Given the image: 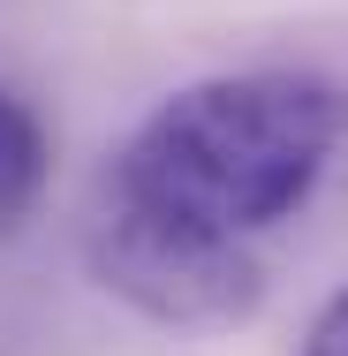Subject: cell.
<instances>
[{
  "instance_id": "cell-4",
  "label": "cell",
  "mask_w": 348,
  "mask_h": 356,
  "mask_svg": "<svg viewBox=\"0 0 348 356\" xmlns=\"http://www.w3.org/2000/svg\"><path fill=\"white\" fill-rule=\"evenodd\" d=\"M303 356H348V281L318 303V318H310V334H303Z\"/></svg>"
},
{
  "instance_id": "cell-3",
  "label": "cell",
  "mask_w": 348,
  "mask_h": 356,
  "mask_svg": "<svg viewBox=\"0 0 348 356\" xmlns=\"http://www.w3.org/2000/svg\"><path fill=\"white\" fill-rule=\"evenodd\" d=\"M46 175H53V137H46V122L31 114V99H15V91L0 83V235L38 213Z\"/></svg>"
},
{
  "instance_id": "cell-1",
  "label": "cell",
  "mask_w": 348,
  "mask_h": 356,
  "mask_svg": "<svg viewBox=\"0 0 348 356\" xmlns=\"http://www.w3.org/2000/svg\"><path fill=\"white\" fill-rule=\"evenodd\" d=\"M348 144V91L318 69L197 76L144 114L114 152L106 197L212 235H265L310 205Z\"/></svg>"
},
{
  "instance_id": "cell-2",
  "label": "cell",
  "mask_w": 348,
  "mask_h": 356,
  "mask_svg": "<svg viewBox=\"0 0 348 356\" xmlns=\"http://www.w3.org/2000/svg\"><path fill=\"white\" fill-rule=\"evenodd\" d=\"M91 273L106 296H122L137 318L174 326V334H227L258 318L265 303V266L250 243L212 235L190 220H159L137 205H114L91 220Z\"/></svg>"
}]
</instances>
